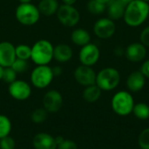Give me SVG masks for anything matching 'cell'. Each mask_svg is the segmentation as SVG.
Returning a JSON list of instances; mask_svg holds the SVG:
<instances>
[{
    "label": "cell",
    "mask_w": 149,
    "mask_h": 149,
    "mask_svg": "<svg viewBox=\"0 0 149 149\" xmlns=\"http://www.w3.org/2000/svg\"><path fill=\"white\" fill-rule=\"evenodd\" d=\"M119 1H120V2H121L122 3H124V4H125V5L127 6V4L129 3H131V2H132L133 0H119Z\"/></svg>",
    "instance_id": "37"
},
{
    "label": "cell",
    "mask_w": 149,
    "mask_h": 149,
    "mask_svg": "<svg viewBox=\"0 0 149 149\" xmlns=\"http://www.w3.org/2000/svg\"><path fill=\"white\" fill-rule=\"evenodd\" d=\"M40 15L38 6L31 3H19L15 10V17L17 22L25 26L37 24L40 18Z\"/></svg>",
    "instance_id": "3"
},
{
    "label": "cell",
    "mask_w": 149,
    "mask_h": 149,
    "mask_svg": "<svg viewBox=\"0 0 149 149\" xmlns=\"http://www.w3.org/2000/svg\"><path fill=\"white\" fill-rule=\"evenodd\" d=\"M64 103L63 96L58 90H49L43 97V107L48 113L58 112Z\"/></svg>",
    "instance_id": "12"
},
{
    "label": "cell",
    "mask_w": 149,
    "mask_h": 149,
    "mask_svg": "<svg viewBox=\"0 0 149 149\" xmlns=\"http://www.w3.org/2000/svg\"><path fill=\"white\" fill-rule=\"evenodd\" d=\"M17 73H24L29 68V62L25 59L21 58H16L15 61L12 63L10 66Z\"/></svg>",
    "instance_id": "27"
},
{
    "label": "cell",
    "mask_w": 149,
    "mask_h": 149,
    "mask_svg": "<svg viewBox=\"0 0 149 149\" xmlns=\"http://www.w3.org/2000/svg\"><path fill=\"white\" fill-rule=\"evenodd\" d=\"M136 118L141 120H148L149 118V106L146 103H137L134 104V107L133 108L132 112Z\"/></svg>",
    "instance_id": "22"
},
{
    "label": "cell",
    "mask_w": 149,
    "mask_h": 149,
    "mask_svg": "<svg viewBox=\"0 0 149 149\" xmlns=\"http://www.w3.org/2000/svg\"><path fill=\"white\" fill-rule=\"evenodd\" d=\"M125 56L127 59L133 63H139L145 59L147 56V49L141 42L132 43L125 49Z\"/></svg>",
    "instance_id": "14"
},
{
    "label": "cell",
    "mask_w": 149,
    "mask_h": 149,
    "mask_svg": "<svg viewBox=\"0 0 149 149\" xmlns=\"http://www.w3.org/2000/svg\"><path fill=\"white\" fill-rule=\"evenodd\" d=\"M56 16L59 23L65 27H74L80 20L79 11L74 7V5L60 4Z\"/></svg>",
    "instance_id": "7"
},
{
    "label": "cell",
    "mask_w": 149,
    "mask_h": 149,
    "mask_svg": "<svg viewBox=\"0 0 149 149\" xmlns=\"http://www.w3.org/2000/svg\"><path fill=\"white\" fill-rule=\"evenodd\" d=\"M8 93L12 99L18 101H24L31 97V87L28 82L22 79H16L9 84Z\"/></svg>",
    "instance_id": "8"
},
{
    "label": "cell",
    "mask_w": 149,
    "mask_h": 149,
    "mask_svg": "<svg viewBox=\"0 0 149 149\" xmlns=\"http://www.w3.org/2000/svg\"><path fill=\"white\" fill-rule=\"evenodd\" d=\"M101 92H102V90L96 84H94L92 86H86L83 91L82 96H83V99L86 102L94 103V102L98 101L99 99L100 98Z\"/></svg>",
    "instance_id": "21"
},
{
    "label": "cell",
    "mask_w": 149,
    "mask_h": 149,
    "mask_svg": "<svg viewBox=\"0 0 149 149\" xmlns=\"http://www.w3.org/2000/svg\"><path fill=\"white\" fill-rule=\"evenodd\" d=\"M20 3H31L32 0H18Z\"/></svg>",
    "instance_id": "38"
},
{
    "label": "cell",
    "mask_w": 149,
    "mask_h": 149,
    "mask_svg": "<svg viewBox=\"0 0 149 149\" xmlns=\"http://www.w3.org/2000/svg\"><path fill=\"white\" fill-rule=\"evenodd\" d=\"M141 72L143 73V75L146 78L149 79V59L143 62V64L141 65Z\"/></svg>",
    "instance_id": "33"
},
{
    "label": "cell",
    "mask_w": 149,
    "mask_h": 149,
    "mask_svg": "<svg viewBox=\"0 0 149 149\" xmlns=\"http://www.w3.org/2000/svg\"><path fill=\"white\" fill-rule=\"evenodd\" d=\"M113 52H114V54L116 56H118V57H120L122 54H125V50L121 46H116L114 48V51Z\"/></svg>",
    "instance_id": "35"
},
{
    "label": "cell",
    "mask_w": 149,
    "mask_h": 149,
    "mask_svg": "<svg viewBox=\"0 0 149 149\" xmlns=\"http://www.w3.org/2000/svg\"><path fill=\"white\" fill-rule=\"evenodd\" d=\"M48 116V112L43 108H37L32 111L31 114V120L35 124H42L44 123Z\"/></svg>",
    "instance_id": "26"
},
{
    "label": "cell",
    "mask_w": 149,
    "mask_h": 149,
    "mask_svg": "<svg viewBox=\"0 0 149 149\" xmlns=\"http://www.w3.org/2000/svg\"><path fill=\"white\" fill-rule=\"evenodd\" d=\"M86 9L93 15H100L107 10V4L97 0H89L86 4Z\"/></svg>",
    "instance_id": "23"
},
{
    "label": "cell",
    "mask_w": 149,
    "mask_h": 149,
    "mask_svg": "<svg viewBox=\"0 0 149 149\" xmlns=\"http://www.w3.org/2000/svg\"><path fill=\"white\" fill-rule=\"evenodd\" d=\"M116 31V25L113 20L109 17H101L93 24L94 34L101 39H107L113 36Z\"/></svg>",
    "instance_id": "9"
},
{
    "label": "cell",
    "mask_w": 149,
    "mask_h": 149,
    "mask_svg": "<svg viewBox=\"0 0 149 149\" xmlns=\"http://www.w3.org/2000/svg\"><path fill=\"white\" fill-rule=\"evenodd\" d=\"M138 143L141 149H149V127L144 129L140 134Z\"/></svg>",
    "instance_id": "29"
},
{
    "label": "cell",
    "mask_w": 149,
    "mask_h": 149,
    "mask_svg": "<svg viewBox=\"0 0 149 149\" xmlns=\"http://www.w3.org/2000/svg\"><path fill=\"white\" fill-rule=\"evenodd\" d=\"M17 73L10 66V67H5L3 68V75H2V80L6 83V84H10L13 81L17 79Z\"/></svg>",
    "instance_id": "28"
},
{
    "label": "cell",
    "mask_w": 149,
    "mask_h": 149,
    "mask_svg": "<svg viewBox=\"0 0 149 149\" xmlns=\"http://www.w3.org/2000/svg\"><path fill=\"white\" fill-rule=\"evenodd\" d=\"M77 0H62V3L64 4H67V5H74L76 3Z\"/></svg>",
    "instance_id": "36"
},
{
    "label": "cell",
    "mask_w": 149,
    "mask_h": 149,
    "mask_svg": "<svg viewBox=\"0 0 149 149\" xmlns=\"http://www.w3.org/2000/svg\"><path fill=\"white\" fill-rule=\"evenodd\" d=\"M120 81L119 71L113 67H106L97 73L95 84L102 91H112L119 86Z\"/></svg>",
    "instance_id": "5"
},
{
    "label": "cell",
    "mask_w": 149,
    "mask_h": 149,
    "mask_svg": "<svg viewBox=\"0 0 149 149\" xmlns=\"http://www.w3.org/2000/svg\"><path fill=\"white\" fill-rule=\"evenodd\" d=\"M73 76L77 83L85 87L94 85L96 83L97 73L92 68V66H87L84 65H79L74 70Z\"/></svg>",
    "instance_id": "11"
},
{
    "label": "cell",
    "mask_w": 149,
    "mask_h": 149,
    "mask_svg": "<svg viewBox=\"0 0 149 149\" xmlns=\"http://www.w3.org/2000/svg\"><path fill=\"white\" fill-rule=\"evenodd\" d=\"M100 57V49L96 45L93 43H89L82 46L79 53V58L81 65H87V66L94 65L99 61Z\"/></svg>",
    "instance_id": "10"
},
{
    "label": "cell",
    "mask_w": 149,
    "mask_h": 149,
    "mask_svg": "<svg viewBox=\"0 0 149 149\" xmlns=\"http://www.w3.org/2000/svg\"><path fill=\"white\" fill-rule=\"evenodd\" d=\"M57 149H78V146L75 141L64 139L59 144H58Z\"/></svg>",
    "instance_id": "31"
},
{
    "label": "cell",
    "mask_w": 149,
    "mask_h": 149,
    "mask_svg": "<svg viewBox=\"0 0 149 149\" xmlns=\"http://www.w3.org/2000/svg\"><path fill=\"white\" fill-rule=\"evenodd\" d=\"M111 107L116 114L120 116H127L133 112L134 100L129 92L120 91L112 98Z\"/></svg>",
    "instance_id": "4"
},
{
    "label": "cell",
    "mask_w": 149,
    "mask_h": 149,
    "mask_svg": "<svg viewBox=\"0 0 149 149\" xmlns=\"http://www.w3.org/2000/svg\"><path fill=\"white\" fill-rule=\"evenodd\" d=\"M127 87L132 93L141 91L146 84V77L141 71H134L131 72L127 79Z\"/></svg>",
    "instance_id": "16"
},
{
    "label": "cell",
    "mask_w": 149,
    "mask_h": 149,
    "mask_svg": "<svg viewBox=\"0 0 149 149\" xmlns=\"http://www.w3.org/2000/svg\"><path fill=\"white\" fill-rule=\"evenodd\" d=\"M16 141L15 140L8 135L0 139V149H15Z\"/></svg>",
    "instance_id": "30"
},
{
    "label": "cell",
    "mask_w": 149,
    "mask_h": 149,
    "mask_svg": "<svg viewBox=\"0 0 149 149\" xmlns=\"http://www.w3.org/2000/svg\"><path fill=\"white\" fill-rule=\"evenodd\" d=\"M54 78L52 69L48 65H37L31 72V83L38 89H45L49 86Z\"/></svg>",
    "instance_id": "6"
},
{
    "label": "cell",
    "mask_w": 149,
    "mask_h": 149,
    "mask_svg": "<svg viewBox=\"0 0 149 149\" xmlns=\"http://www.w3.org/2000/svg\"><path fill=\"white\" fill-rule=\"evenodd\" d=\"M148 19H149V14H148Z\"/></svg>",
    "instance_id": "42"
},
{
    "label": "cell",
    "mask_w": 149,
    "mask_h": 149,
    "mask_svg": "<svg viewBox=\"0 0 149 149\" xmlns=\"http://www.w3.org/2000/svg\"><path fill=\"white\" fill-rule=\"evenodd\" d=\"M97 1H99V2H100V3H105V4H107V3H109L110 0H97Z\"/></svg>",
    "instance_id": "39"
},
{
    "label": "cell",
    "mask_w": 149,
    "mask_h": 149,
    "mask_svg": "<svg viewBox=\"0 0 149 149\" xmlns=\"http://www.w3.org/2000/svg\"><path fill=\"white\" fill-rule=\"evenodd\" d=\"M72 42L78 46H84L89 43H91V35L90 33L82 28L74 29L71 34Z\"/></svg>",
    "instance_id": "20"
},
{
    "label": "cell",
    "mask_w": 149,
    "mask_h": 149,
    "mask_svg": "<svg viewBox=\"0 0 149 149\" xmlns=\"http://www.w3.org/2000/svg\"><path fill=\"white\" fill-rule=\"evenodd\" d=\"M140 42L146 47H149V25L141 31L140 35Z\"/></svg>",
    "instance_id": "32"
},
{
    "label": "cell",
    "mask_w": 149,
    "mask_h": 149,
    "mask_svg": "<svg viewBox=\"0 0 149 149\" xmlns=\"http://www.w3.org/2000/svg\"><path fill=\"white\" fill-rule=\"evenodd\" d=\"M34 149H57L55 137L47 133H38L32 139Z\"/></svg>",
    "instance_id": "15"
},
{
    "label": "cell",
    "mask_w": 149,
    "mask_h": 149,
    "mask_svg": "<svg viewBox=\"0 0 149 149\" xmlns=\"http://www.w3.org/2000/svg\"><path fill=\"white\" fill-rule=\"evenodd\" d=\"M3 67H2L0 65V80H2V75H3Z\"/></svg>",
    "instance_id": "40"
},
{
    "label": "cell",
    "mask_w": 149,
    "mask_h": 149,
    "mask_svg": "<svg viewBox=\"0 0 149 149\" xmlns=\"http://www.w3.org/2000/svg\"><path fill=\"white\" fill-rule=\"evenodd\" d=\"M73 51L66 44H58L53 48V58L58 63H66L72 59Z\"/></svg>",
    "instance_id": "17"
},
{
    "label": "cell",
    "mask_w": 149,
    "mask_h": 149,
    "mask_svg": "<svg viewBox=\"0 0 149 149\" xmlns=\"http://www.w3.org/2000/svg\"><path fill=\"white\" fill-rule=\"evenodd\" d=\"M148 3L142 0H133L127 5L123 19L128 26L137 27L148 18Z\"/></svg>",
    "instance_id": "1"
},
{
    "label": "cell",
    "mask_w": 149,
    "mask_h": 149,
    "mask_svg": "<svg viewBox=\"0 0 149 149\" xmlns=\"http://www.w3.org/2000/svg\"><path fill=\"white\" fill-rule=\"evenodd\" d=\"M52 44L47 39H40L31 46V61L37 65H48L53 59Z\"/></svg>",
    "instance_id": "2"
},
{
    "label": "cell",
    "mask_w": 149,
    "mask_h": 149,
    "mask_svg": "<svg viewBox=\"0 0 149 149\" xmlns=\"http://www.w3.org/2000/svg\"><path fill=\"white\" fill-rule=\"evenodd\" d=\"M15 52H16V57L17 58L25 59V60L31 59V47L29 46L28 45L21 44V45H17L15 47Z\"/></svg>",
    "instance_id": "25"
},
{
    "label": "cell",
    "mask_w": 149,
    "mask_h": 149,
    "mask_svg": "<svg viewBox=\"0 0 149 149\" xmlns=\"http://www.w3.org/2000/svg\"><path fill=\"white\" fill-rule=\"evenodd\" d=\"M142 1H144V2H147V3H149V0H142Z\"/></svg>",
    "instance_id": "41"
},
{
    "label": "cell",
    "mask_w": 149,
    "mask_h": 149,
    "mask_svg": "<svg viewBox=\"0 0 149 149\" xmlns=\"http://www.w3.org/2000/svg\"><path fill=\"white\" fill-rule=\"evenodd\" d=\"M59 5L58 0H40L38 8L41 15L52 17L57 13Z\"/></svg>",
    "instance_id": "19"
},
{
    "label": "cell",
    "mask_w": 149,
    "mask_h": 149,
    "mask_svg": "<svg viewBox=\"0 0 149 149\" xmlns=\"http://www.w3.org/2000/svg\"><path fill=\"white\" fill-rule=\"evenodd\" d=\"M52 72H53L54 77H59L63 73V69L58 65L52 67Z\"/></svg>",
    "instance_id": "34"
},
{
    "label": "cell",
    "mask_w": 149,
    "mask_h": 149,
    "mask_svg": "<svg viewBox=\"0 0 149 149\" xmlns=\"http://www.w3.org/2000/svg\"><path fill=\"white\" fill-rule=\"evenodd\" d=\"M12 128L10 120L4 114H0V139L10 135Z\"/></svg>",
    "instance_id": "24"
},
{
    "label": "cell",
    "mask_w": 149,
    "mask_h": 149,
    "mask_svg": "<svg viewBox=\"0 0 149 149\" xmlns=\"http://www.w3.org/2000/svg\"><path fill=\"white\" fill-rule=\"evenodd\" d=\"M126 5L119 0H110L107 4V11L108 17L113 21L123 18Z\"/></svg>",
    "instance_id": "18"
},
{
    "label": "cell",
    "mask_w": 149,
    "mask_h": 149,
    "mask_svg": "<svg viewBox=\"0 0 149 149\" xmlns=\"http://www.w3.org/2000/svg\"><path fill=\"white\" fill-rule=\"evenodd\" d=\"M15 45L9 41L0 42V65L3 68L11 66L17 58Z\"/></svg>",
    "instance_id": "13"
}]
</instances>
